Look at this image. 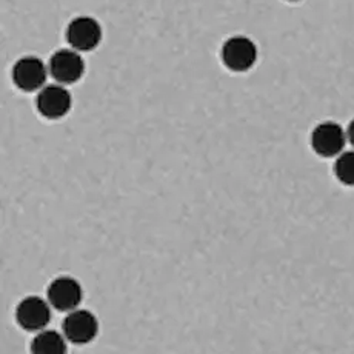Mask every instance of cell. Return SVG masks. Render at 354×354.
Here are the masks:
<instances>
[{
  "mask_svg": "<svg viewBox=\"0 0 354 354\" xmlns=\"http://www.w3.org/2000/svg\"><path fill=\"white\" fill-rule=\"evenodd\" d=\"M221 57L230 71H248L257 60V46L247 36H233L222 45Z\"/></svg>",
  "mask_w": 354,
  "mask_h": 354,
  "instance_id": "cell-1",
  "label": "cell"
},
{
  "mask_svg": "<svg viewBox=\"0 0 354 354\" xmlns=\"http://www.w3.org/2000/svg\"><path fill=\"white\" fill-rule=\"evenodd\" d=\"M346 142V129L333 120L321 122L311 133V148L321 158H337L344 153Z\"/></svg>",
  "mask_w": 354,
  "mask_h": 354,
  "instance_id": "cell-2",
  "label": "cell"
},
{
  "mask_svg": "<svg viewBox=\"0 0 354 354\" xmlns=\"http://www.w3.org/2000/svg\"><path fill=\"white\" fill-rule=\"evenodd\" d=\"M51 308L53 306L46 299L28 296L16 306V322L25 331L40 333L46 330L51 321Z\"/></svg>",
  "mask_w": 354,
  "mask_h": 354,
  "instance_id": "cell-3",
  "label": "cell"
},
{
  "mask_svg": "<svg viewBox=\"0 0 354 354\" xmlns=\"http://www.w3.org/2000/svg\"><path fill=\"white\" fill-rule=\"evenodd\" d=\"M48 71L60 85L76 84L85 74V60L73 48L57 50L50 59Z\"/></svg>",
  "mask_w": 354,
  "mask_h": 354,
  "instance_id": "cell-4",
  "label": "cell"
},
{
  "mask_svg": "<svg viewBox=\"0 0 354 354\" xmlns=\"http://www.w3.org/2000/svg\"><path fill=\"white\" fill-rule=\"evenodd\" d=\"M66 42L73 50L86 53L96 50L102 42V26L94 17H74L66 26Z\"/></svg>",
  "mask_w": 354,
  "mask_h": 354,
  "instance_id": "cell-5",
  "label": "cell"
},
{
  "mask_svg": "<svg viewBox=\"0 0 354 354\" xmlns=\"http://www.w3.org/2000/svg\"><path fill=\"white\" fill-rule=\"evenodd\" d=\"M99 321L88 310H74L66 315L62 322V335L70 344L86 345L97 337Z\"/></svg>",
  "mask_w": 354,
  "mask_h": 354,
  "instance_id": "cell-6",
  "label": "cell"
},
{
  "mask_svg": "<svg viewBox=\"0 0 354 354\" xmlns=\"http://www.w3.org/2000/svg\"><path fill=\"white\" fill-rule=\"evenodd\" d=\"M82 299H84L82 285L71 276H59L46 288V301L57 311L70 313L77 310Z\"/></svg>",
  "mask_w": 354,
  "mask_h": 354,
  "instance_id": "cell-7",
  "label": "cell"
},
{
  "mask_svg": "<svg viewBox=\"0 0 354 354\" xmlns=\"http://www.w3.org/2000/svg\"><path fill=\"white\" fill-rule=\"evenodd\" d=\"M48 65L36 56L20 57L12 66V82L20 91H40L48 77Z\"/></svg>",
  "mask_w": 354,
  "mask_h": 354,
  "instance_id": "cell-8",
  "label": "cell"
},
{
  "mask_svg": "<svg viewBox=\"0 0 354 354\" xmlns=\"http://www.w3.org/2000/svg\"><path fill=\"white\" fill-rule=\"evenodd\" d=\"M71 105L73 97L70 91L65 88V85H45L42 90L37 93L36 108L39 114L44 115L45 119L57 120L65 118V115L70 113Z\"/></svg>",
  "mask_w": 354,
  "mask_h": 354,
  "instance_id": "cell-9",
  "label": "cell"
},
{
  "mask_svg": "<svg viewBox=\"0 0 354 354\" xmlns=\"http://www.w3.org/2000/svg\"><path fill=\"white\" fill-rule=\"evenodd\" d=\"M68 340L64 335L54 330H44L37 333L31 340V354H66Z\"/></svg>",
  "mask_w": 354,
  "mask_h": 354,
  "instance_id": "cell-10",
  "label": "cell"
},
{
  "mask_svg": "<svg viewBox=\"0 0 354 354\" xmlns=\"http://www.w3.org/2000/svg\"><path fill=\"white\" fill-rule=\"evenodd\" d=\"M336 179L346 187H354V149L339 154L335 162Z\"/></svg>",
  "mask_w": 354,
  "mask_h": 354,
  "instance_id": "cell-11",
  "label": "cell"
},
{
  "mask_svg": "<svg viewBox=\"0 0 354 354\" xmlns=\"http://www.w3.org/2000/svg\"><path fill=\"white\" fill-rule=\"evenodd\" d=\"M346 139H348V144L354 148V119L348 124V128H346Z\"/></svg>",
  "mask_w": 354,
  "mask_h": 354,
  "instance_id": "cell-12",
  "label": "cell"
},
{
  "mask_svg": "<svg viewBox=\"0 0 354 354\" xmlns=\"http://www.w3.org/2000/svg\"><path fill=\"white\" fill-rule=\"evenodd\" d=\"M288 2H299V0H288Z\"/></svg>",
  "mask_w": 354,
  "mask_h": 354,
  "instance_id": "cell-13",
  "label": "cell"
}]
</instances>
